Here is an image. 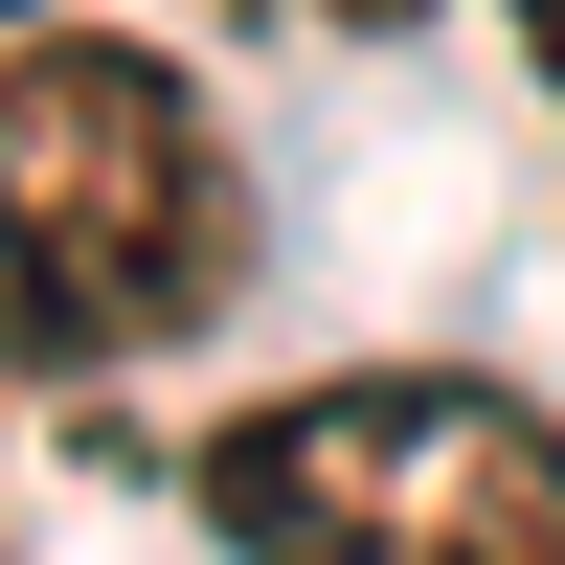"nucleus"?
I'll list each match as a JSON object with an SVG mask.
<instances>
[{
  "mask_svg": "<svg viewBox=\"0 0 565 565\" xmlns=\"http://www.w3.org/2000/svg\"><path fill=\"white\" fill-rule=\"evenodd\" d=\"M204 543L249 565H565V430L452 362L271 385L204 430Z\"/></svg>",
  "mask_w": 565,
  "mask_h": 565,
  "instance_id": "1",
  "label": "nucleus"
},
{
  "mask_svg": "<svg viewBox=\"0 0 565 565\" xmlns=\"http://www.w3.org/2000/svg\"><path fill=\"white\" fill-rule=\"evenodd\" d=\"M0 226L45 249V295L90 317V362L204 340L226 271H249V204H226V114L114 23H23L0 45Z\"/></svg>",
  "mask_w": 565,
  "mask_h": 565,
  "instance_id": "2",
  "label": "nucleus"
},
{
  "mask_svg": "<svg viewBox=\"0 0 565 565\" xmlns=\"http://www.w3.org/2000/svg\"><path fill=\"white\" fill-rule=\"evenodd\" d=\"M45 362H90V317L45 295V249H23V226H0V385H45Z\"/></svg>",
  "mask_w": 565,
  "mask_h": 565,
  "instance_id": "3",
  "label": "nucleus"
},
{
  "mask_svg": "<svg viewBox=\"0 0 565 565\" xmlns=\"http://www.w3.org/2000/svg\"><path fill=\"white\" fill-rule=\"evenodd\" d=\"M521 45H543V90H565V0H521Z\"/></svg>",
  "mask_w": 565,
  "mask_h": 565,
  "instance_id": "4",
  "label": "nucleus"
},
{
  "mask_svg": "<svg viewBox=\"0 0 565 565\" xmlns=\"http://www.w3.org/2000/svg\"><path fill=\"white\" fill-rule=\"evenodd\" d=\"M317 23H430V0H317Z\"/></svg>",
  "mask_w": 565,
  "mask_h": 565,
  "instance_id": "5",
  "label": "nucleus"
},
{
  "mask_svg": "<svg viewBox=\"0 0 565 565\" xmlns=\"http://www.w3.org/2000/svg\"><path fill=\"white\" fill-rule=\"evenodd\" d=\"M23 23H45V0H0V45H23Z\"/></svg>",
  "mask_w": 565,
  "mask_h": 565,
  "instance_id": "6",
  "label": "nucleus"
}]
</instances>
